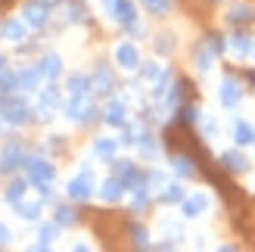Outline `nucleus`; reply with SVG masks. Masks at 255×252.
I'll list each match as a JSON object with an SVG mask.
<instances>
[{
    "label": "nucleus",
    "mask_w": 255,
    "mask_h": 252,
    "mask_svg": "<svg viewBox=\"0 0 255 252\" xmlns=\"http://www.w3.org/2000/svg\"><path fill=\"white\" fill-rule=\"evenodd\" d=\"M165 234H168V240H174V243H181V240H184L181 224H174V221H165Z\"/></svg>",
    "instance_id": "49530a36"
},
{
    "label": "nucleus",
    "mask_w": 255,
    "mask_h": 252,
    "mask_svg": "<svg viewBox=\"0 0 255 252\" xmlns=\"http://www.w3.org/2000/svg\"><path fill=\"white\" fill-rule=\"evenodd\" d=\"M0 3H3V0H0Z\"/></svg>",
    "instance_id": "bf43d9fd"
},
{
    "label": "nucleus",
    "mask_w": 255,
    "mask_h": 252,
    "mask_svg": "<svg viewBox=\"0 0 255 252\" xmlns=\"http://www.w3.org/2000/svg\"><path fill=\"white\" fill-rule=\"evenodd\" d=\"M202 122V134L206 137H218V122L215 119H199Z\"/></svg>",
    "instance_id": "de8ad7c7"
},
{
    "label": "nucleus",
    "mask_w": 255,
    "mask_h": 252,
    "mask_svg": "<svg viewBox=\"0 0 255 252\" xmlns=\"http://www.w3.org/2000/svg\"><path fill=\"white\" fill-rule=\"evenodd\" d=\"M184 196H187L184 184H181V181H168V184H165L162 190L156 193V203H162V206H177Z\"/></svg>",
    "instance_id": "bb28decb"
},
{
    "label": "nucleus",
    "mask_w": 255,
    "mask_h": 252,
    "mask_svg": "<svg viewBox=\"0 0 255 252\" xmlns=\"http://www.w3.org/2000/svg\"><path fill=\"white\" fill-rule=\"evenodd\" d=\"M177 206H181V218L184 221H193V218H202L209 212V196L196 190V193H187Z\"/></svg>",
    "instance_id": "4468645a"
},
{
    "label": "nucleus",
    "mask_w": 255,
    "mask_h": 252,
    "mask_svg": "<svg viewBox=\"0 0 255 252\" xmlns=\"http://www.w3.org/2000/svg\"><path fill=\"white\" fill-rule=\"evenodd\" d=\"M249 56H252V59H255V37H252V50H249Z\"/></svg>",
    "instance_id": "5fc2aeb1"
},
{
    "label": "nucleus",
    "mask_w": 255,
    "mask_h": 252,
    "mask_svg": "<svg viewBox=\"0 0 255 252\" xmlns=\"http://www.w3.org/2000/svg\"><path fill=\"white\" fill-rule=\"evenodd\" d=\"M6 128H9V125L3 122V116H0V137H3V134H6Z\"/></svg>",
    "instance_id": "603ef678"
},
{
    "label": "nucleus",
    "mask_w": 255,
    "mask_h": 252,
    "mask_svg": "<svg viewBox=\"0 0 255 252\" xmlns=\"http://www.w3.org/2000/svg\"><path fill=\"white\" fill-rule=\"evenodd\" d=\"M243 97H246L243 78H240V75H234V72H227L224 78H221V87H218V103H221L224 109L234 112L240 103H243Z\"/></svg>",
    "instance_id": "6e6552de"
},
{
    "label": "nucleus",
    "mask_w": 255,
    "mask_h": 252,
    "mask_svg": "<svg viewBox=\"0 0 255 252\" xmlns=\"http://www.w3.org/2000/svg\"><path fill=\"white\" fill-rule=\"evenodd\" d=\"M152 50H156V56H171L174 50H177L174 31H159L156 37H152Z\"/></svg>",
    "instance_id": "72a5a7b5"
},
{
    "label": "nucleus",
    "mask_w": 255,
    "mask_h": 252,
    "mask_svg": "<svg viewBox=\"0 0 255 252\" xmlns=\"http://www.w3.org/2000/svg\"><path fill=\"white\" fill-rule=\"evenodd\" d=\"M3 69H6V56H3V53H0V72H3Z\"/></svg>",
    "instance_id": "864d4df0"
},
{
    "label": "nucleus",
    "mask_w": 255,
    "mask_h": 252,
    "mask_svg": "<svg viewBox=\"0 0 255 252\" xmlns=\"http://www.w3.org/2000/svg\"><path fill=\"white\" fill-rule=\"evenodd\" d=\"M97 193V178H94V168L91 165H81L78 174L66 184V196L72 203H91Z\"/></svg>",
    "instance_id": "39448f33"
},
{
    "label": "nucleus",
    "mask_w": 255,
    "mask_h": 252,
    "mask_svg": "<svg viewBox=\"0 0 255 252\" xmlns=\"http://www.w3.org/2000/svg\"><path fill=\"white\" fill-rule=\"evenodd\" d=\"M100 119H103L109 128H122L125 122H131V119H128V103L119 100V97H109V103L100 109Z\"/></svg>",
    "instance_id": "dca6fc26"
},
{
    "label": "nucleus",
    "mask_w": 255,
    "mask_h": 252,
    "mask_svg": "<svg viewBox=\"0 0 255 252\" xmlns=\"http://www.w3.org/2000/svg\"><path fill=\"white\" fill-rule=\"evenodd\" d=\"M53 221L59 224V228H75V224L81 221V215H78V209H75V206L56 203V206H53Z\"/></svg>",
    "instance_id": "c85d7f7f"
},
{
    "label": "nucleus",
    "mask_w": 255,
    "mask_h": 252,
    "mask_svg": "<svg viewBox=\"0 0 255 252\" xmlns=\"http://www.w3.org/2000/svg\"><path fill=\"white\" fill-rule=\"evenodd\" d=\"M224 22L231 25V28H249V25H255V3H246V0L234 3L224 12Z\"/></svg>",
    "instance_id": "f8f14e48"
},
{
    "label": "nucleus",
    "mask_w": 255,
    "mask_h": 252,
    "mask_svg": "<svg viewBox=\"0 0 255 252\" xmlns=\"http://www.w3.org/2000/svg\"><path fill=\"white\" fill-rule=\"evenodd\" d=\"M159 75H162V66H159V62H143V59H140V66H137V78H140V81L152 84Z\"/></svg>",
    "instance_id": "79ce46f5"
},
{
    "label": "nucleus",
    "mask_w": 255,
    "mask_h": 252,
    "mask_svg": "<svg viewBox=\"0 0 255 252\" xmlns=\"http://www.w3.org/2000/svg\"><path fill=\"white\" fill-rule=\"evenodd\" d=\"M193 62H196L199 72H212V66H215V53L206 47V41H199V44L193 47Z\"/></svg>",
    "instance_id": "c9c22d12"
},
{
    "label": "nucleus",
    "mask_w": 255,
    "mask_h": 252,
    "mask_svg": "<svg viewBox=\"0 0 255 252\" xmlns=\"http://www.w3.org/2000/svg\"><path fill=\"white\" fill-rule=\"evenodd\" d=\"M152 209V193L149 190H134L131 193V215H146V212Z\"/></svg>",
    "instance_id": "e433bc0d"
},
{
    "label": "nucleus",
    "mask_w": 255,
    "mask_h": 252,
    "mask_svg": "<svg viewBox=\"0 0 255 252\" xmlns=\"http://www.w3.org/2000/svg\"><path fill=\"white\" fill-rule=\"evenodd\" d=\"M103 6H106V9H109V6H112V0H103Z\"/></svg>",
    "instance_id": "6e6d98bb"
},
{
    "label": "nucleus",
    "mask_w": 255,
    "mask_h": 252,
    "mask_svg": "<svg viewBox=\"0 0 255 252\" xmlns=\"http://www.w3.org/2000/svg\"><path fill=\"white\" fill-rule=\"evenodd\" d=\"M209 3H221V0H209Z\"/></svg>",
    "instance_id": "4d7b16f0"
},
{
    "label": "nucleus",
    "mask_w": 255,
    "mask_h": 252,
    "mask_svg": "<svg viewBox=\"0 0 255 252\" xmlns=\"http://www.w3.org/2000/svg\"><path fill=\"white\" fill-rule=\"evenodd\" d=\"M0 41H3V34H0Z\"/></svg>",
    "instance_id": "13d9d810"
},
{
    "label": "nucleus",
    "mask_w": 255,
    "mask_h": 252,
    "mask_svg": "<svg viewBox=\"0 0 255 252\" xmlns=\"http://www.w3.org/2000/svg\"><path fill=\"white\" fill-rule=\"evenodd\" d=\"M221 252H237V243H224V246H218Z\"/></svg>",
    "instance_id": "3c124183"
},
{
    "label": "nucleus",
    "mask_w": 255,
    "mask_h": 252,
    "mask_svg": "<svg viewBox=\"0 0 255 252\" xmlns=\"http://www.w3.org/2000/svg\"><path fill=\"white\" fill-rule=\"evenodd\" d=\"M62 66H66V62H62V56L53 53V50H50V53H44L41 59L34 62V69L41 72V78H44V81H56L59 75H62Z\"/></svg>",
    "instance_id": "aec40b11"
},
{
    "label": "nucleus",
    "mask_w": 255,
    "mask_h": 252,
    "mask_svg": "<svg viewBox=\"0 0 255 252\" xmlns=\"http://www.w3.org/2000/svg\"><path fill=\"white\" fill-rule=\"evenodd\" d=\"M128 240H131V246L134 249H149V231H146V224H140V221H134V224H128Z\"/></svg>",
    "instance_id": "f704fd0d"
},
{
    "label": "nucleus",
    "mask_w": 255,
    "mask_h": 252,
    "mask_svg": "<svg viewBox=\"0 0 255 252\" xmlns=\"http://www.w3.org/2000/svg\"><path fill=\"white\" fill-rule=\"evenodd\" d=\"M165 184H168V174L162 168H146V190L149 193H159Z\"/></svg>",
    "instance_id": "a19ab883"
},
{
    "label": "nucleus",
    "mask_w": 255,
    "mask_h": 252,
    "mask_svg": "<svg viewBox=\"0 0 255 252\" xmlns=\"http://www.w3.org/2000/svg\"><path fill=\"white\" fill-rule=\"evenodd\" d=\"M47 153H62V149H66V137H59V134H53V137H47ZM41 149V153H44Z\"/></svg>",
    "instance_id": "c03bdc74"
},
{
    "label": "nucleus",
    "mask_w": 255,
    "mask_h": 252,
    "mask_svg": "<svg viewBox=\"0 0 255 252\" xmlns=\"http://www.w3.org/2000/svg\"><path fill=\"white\" fill-rule=\"evenodd\" d=\"M59 224L56 221H37V243H31V249L34 252H44V249H50L53 246V240L59 237Z\"/></svg>",
    "instance_id": "412c9836"
},
{
    "label": "nucleus",
    "mask_w": 255,
    "mask_h": 252,
    "mask_svg": "<svg viewBox=\"0 0 255 252\" xmlns=\"http://www.w3.org/2000/svg\"><path fill=\"white\" fill-rule=\"evenodd\" d=\"M91 149H94V156H97V159L112 162V159H116V153H119V140H116V137H97Z\"/></svg>",
    "instance_id": "2f4dec72"
},
{
    "label": "nucleus",
    "mask_w": 255,
    "mask_h": 252,
    "mask_svg": "<svg viewBox=\"0 0 255 252\" xmlns=\"http://www.w3.org/2000/svg\"><path fill=\"white\" fill-rule=\"evenodd\" d=\"M0 116H3V122L9 125V128H25V125H31V106L28 100H25V94H3L0 97Z\"/></svg>",
    "instance_id": "f257e3e1"
},
{
    "label": "nucleus",
    "mask_w": 255,
    "mask_h": 252,
    "mask_svg": "<svg viewBox=\"0 0 255 252\" xmlns=\"http://www.w3.org/2000/svg\"><path fill=\"white\" fill-rule=\"evenodd\" d=\"M137 153H140V159H146V162H156L159 156H162V143H159V137L149 131V125L143 122V128H140V134H137Z\"/></svg>",
    "instance_id": "9b49d317"
},
{
    "label": "nucleus",
    "mask_w": 255,
    "mask_h": 252,
    "mask_svg": "<svg viewBox=\"0 0 255 252\" xmlns=\"http://www.w3.org/2000/svg\"><path fill=\"white\" fill-rule=\"evenodd\" d=\"M62 25H87L91 22V9L84 6V0H62Z\"/></svg>",
    "instance_id": "6ab92c4d"
},
{
    "label": "nucleus",
    "mask_w": 255,
    "mask_h": 252,
    "mask_svg": "<svg viewBox=\"0 0 255 252\" xmlns=\"http://www.w3.org/2000/svg\"><path fill=\"white\" fill-rule=\"evenodd\" d=\"M227 50H234L240 59H246L249 50H252V34H249V28H234L231 37H227Z\"/></svg>",
    "instance_id": "4be33fe9"
},
{
    "label": "nucleus",
    "mask_w": 255,
    "mask_h": 252,
    "mask_svg": "<svg viewBox=\"0 0 255 252\" xmlns=\"http://www.w3.org/2000/svg\"><path fill=\"white\" fill-rule=\"evenodd\" d=\"M37 199H41V203H56L53 184H37Z\"/></svg>",
    "instance_id": "a18cd8bd"
},
{
    "label": "nucleus",
    "mask_w": 255,
    "mask_h": 252,
    "mask_svg": "<svg viewBox=\"0 0 255 252\" xmlns=\"http://www.w3.org/2000/svg\"><path fill=\"white\" fill-rule=\"evenodd\" d=\"M41 72H37L34 66H25L19 69V91L22 94H37V87H41Z\"/></svg>",
    "instance_id": "c756f323"
},
{
    "label": "nucleus",
    "mask_w": 255,
    "mask_h": 252,
    "mask_svg": "<svg viewBox=\"0 0 255 252\" xmlns=\"http://www.w3.org/2000/svg\"><path fill=\"white\" fill-rule=\"evenodd\" d=\"M202 41H206V47L215 53V59L227 53V37H224L221 31H215V28H212V31H206V37H202Z\"/></svg>",
    "instance_id": "58836bf2"
},
{
    "label": "nucleus",
    "mask_w": 255,
    "mask_h": 252,
    "mask_svg": "<svg viewBox=\"0 0 255 252\" xmlns=\"http://www.w3.org/2000/svg\"><path fill=\"white\" fill-rule=\"evenodd\" d=\"M22 171H25V178H28L31 187H37V184H53V178H56V165L47 156H41V153H28Z\"/></svg>",
    "instance_id": "423d86ee"
},
{
    "label": "nucleus",
    "mask_w": 255,
    "mask_h": 252,
    "mask_svg": "<svg viewBox=\"0 0 255 252\" xmlns=\"http://www.w3.org/2000/svg\"><path fill=\"white\" fill-rule=\"evenodd\" d=\"M0 97H3V94H0Z\"/></svg>",
    "instance_id": "052dcab7"
},
{
    "label": "nucleus",
    "mask_w": 255,
    "mask_h": 252,
    "mask_svg": "<svg viewBox=\"0 0 255 252\" xmlns=\"http://www.w3.org/2000/svg\"><path fill=\"white\" fill-rule=\"evenodd\" d=\"M66 94L69 97H91V75L87 72H72L66 81Z\"/></svg>",
    "instance_id": "a878e982"
},
{
    "label": "nucleus",
    "mask_w": 255,
    "mask_h": 252,
    "mask_svg": "<svg viewBox=\"0 0 255 252\" xmlns=\"http://www.w3.org/2000/svg\"><path fill=\"white\" fill-rule=\"evenodd\" d=\"M100 199L103 203H109V206H116V203H122V196H125V184L116 178V174H109V178L103 181V187H100Z\"/></svg>",
    "instance_id": "b1692460"
},
{
    "label": "nucleus",
    "mask_w": 255,
    "mask_h": 252,
    "mask_svg": "<svg viewBox=\"0 0 255 252\" xmlns=\"http://www.w3.org/2000/svg\"><path fill=\"white\" fill-rule=\"evenodd\" d=\"M31 122H37V125H50V122H53V109H47V106L37 103V109H31Z\"/></svg>",
    "instance_id": "37998d69"
},
{
    "label": "nucleus",
    "mask_w": 255,
    "mask_h": 252,
    "mask_svg": "<svg viewBox=\"0 0 255 252\" xmlns=\"http://www.w3.org/2000/svg\"><path fill=\"white\" fill-rule=\"evenodd\" d=\"M112 56H116V66H119L122 72H137V66H140V50H137L134 41H122V44H116Z\"/></svg>",
    "instance_id": "ddd939ff"
},
{
    "label": "nucleus",
    "mask_w": 255,
    "mask_h": 252,
    "mask_svg": "<svg viewBox=\"0 0 255 252\" xmlns=\"http://www.w3.org/2000/svg\"><path fill=\"white\" fill-rule=\"evenodd\" d=\"M37 103L53 109V112L62 106V91L56 87V81H47V87H37Z\"/></svg>",
    "instance_id": "cd10ccee"
},
{
    "label": "nucleus",
    "mask_w": 255,
    "mask_h": 252,
    "mask_svg": "<svg viewBox=\"0 0 255 252\" xmlns=\"http://www.w3.org/2000/svg\"><path fill=\"white\" fill-rule=\"evenodd\" d=\"M25 159H28V146H25V137L12 134L9 140L3 143V153H0V174L12 178L16 171H22Z\"/></svg>",
    "instance_id": "7ed1b4c3"
},
{
    "label": "nucleus",
    "mask_w": 255,
    "mask_h": 252,
    "mask_svg": "<svg viewBox=\"0 0 255 252\" xmlns=\"http://www.w3.org/2000/svg\"><path fill=\"white\" fill-rule=\"evenodd\" d=\"M119 91V75L109 62H97V69L91 72V97L109 100L112 94Z\"/></svg>",
    "instance_id": "0eeeda50"
},
{
    "label": "nucleus",
    "mask_w": 255,
    "mask_h": 252,
    "mask_svg": "<svg viewBox=\"0 0 255 252\" xmlns=\"http://www.w3.org/2000/svg\"><path fill=\"white\" fill-rule=\"evenodd\" d=\"M231 140H234V146H249V143H255V128H252L246 119H234V125H231Z\"/></svg>",
    "instance_id": "393cba45"
},
{
    "label": "nucleus",
    "mask_w": 255,
    "mask_h": 252,
    "mask_svg": "<svg viewBox=\"0 0 255 252\" xmlns=\"http://www.w3.org/2000/svg\"><path fill=\"white\" fill-rule=\"evenodd\" d=\"M106 12L112 16V22H116V25H122V28H128V25H134V22L140 19L134 0H112V6H109Z\"/></svg>",
    "instance_id": "a211bd4d"
},
{
    "label": "nucleus",
    "mask_w": 255,
    "mask_h": 252,
    "mask_svg": "<svg viewBox=\"0 0 255 252\" xmlns=\"http://www.w3.org/2000/svg\"><path fill=\"white\" fill-rule=\"evenodd\" d=\"M140 6H143L149 16L162 19V16H168V12L174 9V0H140Z\"/></svg>",
    "instance_id": "4c0bfd02"
},
{
    "label": "nucleus",
    "mask_w": 255,
    "mask_h": 252,
    "mask_svg": "<svg viewBox=\"0 0 255 252\" xmlns=\"http://www.w3.org/2000/svg\"><path fill=\"white\" fill-rule=\"evenodd\" d=\"M0 94H19V69L0 72Z\"/></svg>",
    "instance_id": "ea45409f"
},
{
    "label": "nucleus",
    "mask_w": 255,
    "mask_h": 252,
    "mask_svg": "<svg viewBox=\"0 0 255 252\" xmlns=\"http://www.w3.org/2000/svg\"><path fill=\"white\" fill-rule=\"evenodd\" d=\"M171 171L177 174V178H199V162H196V156L190 153H184V149H174L171 153Z\"/></svg>",
    "instance_id": "2eb2a0df"
},
{
    "label": "nucleus",
    "mask_w": 255,
    "mask_h": 252,
    "mask_svg": "<svg viewBox=\"0 0 255 252\" xmlns=\"http://www.w3.org/2000/svg\"><path fill=\"white\" fill-rule=\"evenodd\" d=\"M41 3H47L50 9H56V6H62V0H41Z\"/></svg>",
    "instance_id": "8fccbe9b"
},
{
    "label": "nucleus",
    "mask_w": 255,
    "mask_h": 252,
    "mask_svg": "<svg viewBox=\"0 0 255 252\" xmlns=\"http://www.w3.org/2000/svg\"><path fill=\"white\" fill-rule=\"evenodd\" d=\"M0 34H3V41H9V44H19V41H25L28 37V25H25L22 19H6V22H0Z\"/></svg>",
    "instance_id": "5701e85b"
},
{
    "label": "nucleus",
    "mask_w": 255,
    "mask_h": 252,
    "mask_svg": "<svg viewBox=\"0 0 255 252\" xmlns=\"http://www.w3.org/2000/svg\"><path fill=\"white\" fill-rule=\"evenodd\" d=\"M28 178H9V184H6V190H3V199L9 206H16L19 199H25V193H28Z\"/></svg>",
    "instance_id": "473e14b6"
},
{
    "label": "nucleus",
    "mask_w": 255,
    "mask_h": 252,
    "mask_svg": "<svg viewBox=\"0 0 255 252\" xmlns=\"http://www.w3.org/2000/svg\"><path fill=\"white\" fill-rule=\"evenodd\" d=\"M218 168L224 174H246L252 168V162L243 153V146H234V149H224V153L218 156Z\"/></svg>",
    "instance_id": "9d476101"
},
{
    "label": "nucleus",
    "mask_w": 255,
    "mask_h": 252,
    "mask_svg": "<svg viewBox=\"0 0 255 252\" xmlns=\"http://www.w3.org/2000/svg\"><path fill=\"white\" fill-rule=\"evenodd\" d=\"M50 9L47 3H41V0H25V6H22V22L28 25V28L34 31H44L47 25H50Z\"/></svg>",
    "instance_id": "1a4fd4ad"
},
{
    "label": "nucleus",
    "mask_w": 255,
    "mask_h": 252,
    "mask_svg": "<svg viewBox=\"0 0 255 252\" xmlns=\"http://www.w3.org/2000/svg\"><path fill=\"white\" fill-rule=\"evenodd\" d=\"M62 116H66L69 122L75 125H84V128H91V125L100 122V109L91 97H69V100H62Z\"/></svg>",
    "instance_id": "f03ea898"
},
{
    "label": "nucleus",
    "mask_w": 255,
    "mask_h": 252,
    "mask_svg": "<svg viewBox=\"0 0 255 252\" xmlns=\"http://www.w3.org/2000/svg\"><path fill=\"white\" fill-rule=\"evenodd\" d=\"M12 209H16V215H19L22 221H41V215H44V203H41V199H34V203H28V199H19Z\"/></svg>",
    "instance_id": "7c9ffc66"
},
{
    "label": "nucleus",
    "mask_w": 255,
    "mask_h": 252,
    "mask_svg": "<svg viewBox=\"0 0 255 252\" xmlns=\"http://www.w3.org/2000/svg\"><path fill=\"white\" fill-rule=\"evenodd\" d=\"M112 174L125 184V193H134V190H146V171L131 159H112L109 162Z\"/></svg>",
    "instance_id": "20e7f679"
},
{
    "label": "nucleus",
    "mask_w": 255,
    "mask_h": 252,
    "mask_svg": "<svg viewBox=\"0 0 255 252\" xmlns=\"http://www.w3.org/2000/svg\"><path fill=\"white\" fill-rule=\"evenodd\" d=\"M171 116V125H177V128H196L199 125V106L196 100H184V103H177Z\"/></svg>",
    "instance_id": "f3484780"
},
{
    "label": "nucleus",
    "mask_w": 255,
    "mask_h": 252,
    "mask_svg": "<svg viewBox=\"0 0 255 252\" xmlns=\"http://www.w3.org/2000/svg\"><path fill=\"white\" fill-rule=\"evenodd\" d=\"M12 243V234H9V228L6 224H0V249H6Z\"/></svg>",
    "instance_id": "09e8293b"
}]
</instances>
